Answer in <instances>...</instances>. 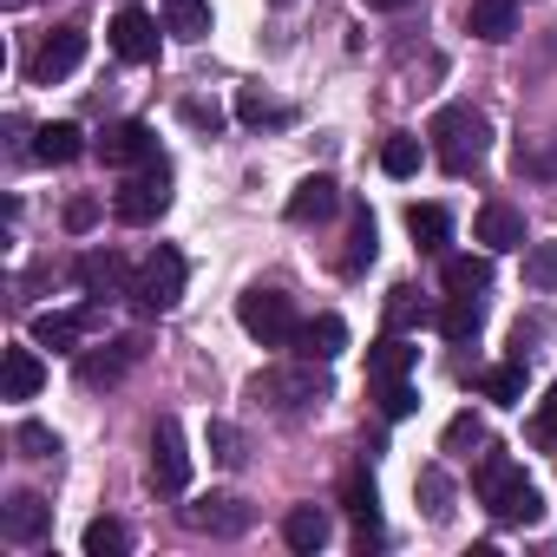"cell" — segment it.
Wrapping results in <instances>:
<instances>
[{
    "mask_svg": "<svg viewBox=\"0 0 557 557\" xmlns=\"http://www.w3.org/2000/svg\"><path fill=\"white\" fill-rule=\"evenodd\" d=\"M472 485H479V498H485V511H492L498 524H537V518H544L537 485H531L505 453H485L479 472H472Z\"/></svg>",
    "mask_w": 557,
    "mask_h": 557,
    "instance_id": "cell-1",
    "label": "cell"
},
{
    "mask_svg": "<svg viewBox=\"0 0 557 557\" xmlns=\"http://www.w3.org/2000/svg\"><path fill=\"white\" fill-rule=\"evenodd\" d=\"M426 138H433V158H440L453 177H466V171L485 158V145H492V119H485L479 106H440L433 125H426Z\"/></svg>",
    "mask_w": 557,
    "mask_h": 557,
    "instance_id": "cell-2",
    "label": "cell"
},
{
    "mask_svg": "<svg viewBox=\"0 0 557 557\" xmlns=\"http://www.w3.org/2000/svg\"><path fill=\"white\" fill-rule=\"evenodd\" d=\"M236 322H243V335L249 342H262V348H296V302L283 296V289H243L236 296Z\"/></svg>",
    "mask_w": 557,
    "mask_h": 557,
    "instance_id": "cell-3",
    "label": "cell"
},
{
    "mask_svg": "<svg viewBox=\"0 0 557 557\" xmlns=\"http://www.w3.org/2000/svg\"><path fill=\"white\" fill-rule=\"evenodd\" d=\"M249 394H256V400H269L275 413H309V407H322V400H329V381L315 374V361H302V368L256 374V381H249Z\"/></svg>",
    "mask_w": 557,
    "mask_h": 557,
    "instance_id": "cell-4",
    "label": "cell"
},
{
    "mask_svg": "<svg viewBox=\"0 0 557 557\" xmlns=\"http://www.w3.org/2000/svg\"><path fill=\"white\" fill-rule=\"evenodd\" d=\"M171 210V171L151 158V164H138L119 190H112V216L119 223H158Z\"/></svg>",
    "mask_w": 557,
    "mask_h": 557,
    "instance_id": "cell-5",
    "label": "cell"
},
{
    "mask_svg": "<svg viewBox=\"0 0 557 557\" xmlns=\"http://www.w3.org/2000/svg\"><path fill=\"white\" fill-rule=\"evenodd\" d=\"M132 296H138V309H145V315H171V309L184 302V256H177L171 243H158V249L145 256Z\"/></svg>",
    "mask_w": 557,
    "mask_h": 557,
    "instance_id": "cell-6",
    "label": "cell"
},
{
    "mask_svg": "<svg viewBox=\"0 0 557 557\" xmlns=\"http://www.w3.org/2000/svg\"><path fill=\"white\" fill-rule=\"evenodd\" d=\"M151 485L158 492H190V453H184V426L164 413L158 426H151Z\"/></svg>",
    "mask_w": 557,
    "mask_h": 557,
    "instance_id": "cell-7",
    "label": "cell"
},
{
    "mask_svg": "<svg viewBox=\"0 0 557 557\" xmlns=\"http://www.w3.org/2000/svg\"><path fill=\"white\" fill-rule=\"evenodd\" d=\"M79 60H86V27H53L27 73H34V86H60L66 73H79Z\"/></svg>",
    "mask_w": 557,
    "mask_h": 557,
    "instance_id": "cell-8",
    "label": "cell"
},
{
    "mask_svg": "<svg viewBox=\"0 0 557 557\" xmlns=\"http://www.w3.org/2000/svg\"><path fill=\"white\" fill-rule=\"evenodd\" d=\"M47 531H53V505H47L40 492H14L8 505H0V537H8V544L34 550Z\"/></svg>",
    "mask_w": 557,
    "mask_h": 557,
    "instance_id": "cell-9",
    "label": "cell"
},
{
    "mask_svg": "<svg viewBox=\"0 0 557 557\" xmlns=\"http://www.w3.org/2000/svg\"><path fill=\"white\" fill-rule=\"evenodd\" d=\"M99 158H106L112 171H132V164H151V158H158V138H151L145 119H119V125L99 132Z\"/></svg>",
    "mask_w": 557,
    "mask_h": 557,
    "instance_id": "cell-10",
    "label": "cell"
},
{
    "mask_svg": "<svg viewBox=\"0 0 557 557\" xmlns=\"http://www.w3.org/2000/svg\"><path fill=\"white\" fill-rule=\"evenodd\" d=\"M184 524H190V531H210V537H243V531L256 524V511H249L243 498H230V492H210V498L184 505Z\"/></svg>",
    "mask_w": 557,
    "mask_h": 557,
    "instance_id": "cell-11",
    "label": "cell"
},
{
    "mask_svg": "<svg viewBox=\"0 0 557 557\" xmlns=\"http://www.w3.org/2000/svg\"><path fill=\"white\" fill-rule=\"evenodd\" d=\"M138 361H145V342L138 335H119V342H106V355H86L79 361V381L86 387H119Z\"/></svg>",
    "mask_w": 557,
    "mask_h": 557,
    "instance_id": "cell-12",
    "label": "cell"
},
{
    "mask_svg": "<svg viewBox=\"0 0 557 557\" xmlns=\"http://www.w3.org/2000/svg\"><path fill=\"white\" fill-rule=\"evenodd\" d=\"M112 53H119L125 66L158 60V21H151V14H138V8H125V14L112 21Z\"/></svg>",
    "mask_w": 557,
    "mask_h": 557,
    "instance_id": "cell-13",
    "label": "cell"
},
{
    "mask_svg": "<svg viewBox=\"0 0 557 557\" xmlns=\"http://www.w3.org/2000/svg\"><path fill=\"white\" fill-rule=\"evenodd\" d=\"M132 283H138V275H132L112 249H92V256L79 262V289H86L92 302H106V296H132Z\"/></svg>",
    "mask_w": 557,
    "mask_h": 557,
    "instance_id": "cell-14",
    "label": "cell"
},
{
    "mask_svg": "<svg viewBox=\"0 0 557 557\" xmlns=\"http://www.w3.org/2000/svg\"><path fill=\"white\" fill-rule=\"evenodd\" d=\"M86 329H92L86 309H40V315H34V342H40V348H60V355H79Z\"/></svg>",
    "mask_w": 557,
    "mask_h": 557,
    "instance_id": "cell-15",
    "label": "cell"
},
{
    "mask_svg": "<svg viewBox=\"0 0 557 557\" xmlns=\"http://www.w3.org/2000/svg\"><path fill=\"white\" fill-rule=\"evenodd\" d=\"M342 210V184L335 177H302L296 190H289V223H322V216H335Z\"/></svg>",
    "mask_w": 557,
    "mask_h": 557,
    "instance_id": "cell-16",
    "label": "cell"
},
{
    "mask_svg": "<svg viewBox=\"0 0 557 557\" xmlns=\"http://www.w3.org/2000/svg\"><path fill=\"white\" fill-rule=\"evenodd\" d=\"M479 243H485L492 256L524 249V210H511V203H485V210H479Z\"/></svg>",
    "mask_w": 557,
    "mask_h": 557,
    "instance_id": "cell-17",
    "label": "cell"
},
{
    "mask_svg": "<svg viewBox=\"0 0 557 557\" xmlns=\"http://www.w3.org/2000/svg\"><path fill=\"white\" fill-rule=\"evenodd\" d=\"M342 348H348V322L342 315H315V322L296 329V355L302 361H335Z\"/></svg>",
    "mask_w": 557,
    "mask_h": 557,
    "instance_id": "cell-18",
    "label": "cell"
},
{
    "mask_svg": "<svg viewBox=\"0 0 557 557\" xmlns=\"http://www.w3.org/2000/svg\"><path fill=\"white\" fill-rule=\"evenodd\" d=\"M466 27L479 34V40H511L518 34V0H472V14H466Z\"/></svg>",
    "mask_w": 557,
    "mask_h": 557,
    "instance_id": "cell-19",
    "label": "cell"
},
{
    "mask_svg": "<svg viewBox=\"0 0 557 557\" xmlns=\"http://www.w3.org/2000/svg\"><path fill=\"white\" fill-rule=\"evenodd\" d=\"M283 537H289V550L315 557V550L329 544V511H322V505H296V511L283 518Z\"/></svg>",
    "mask_w": 557,
    "mask_h": 557,
    "instance_id": "cell-20",
    "label": "cell"
},
{
    "mask_svg": "<svg viewBox=\"0 0 557 557\" xmlns=\"http://www.w3.org/2000/svg\"><path fill=\"white\" fill-rule=\"evenodd\" d=\"M479 329H485V302H479V296H446V309H440V335L466 348Z\"/></svg>",
    "mask_w": 557,
    "mask_h": 557,
    "instance_id": "cell-21",
    "label": "cell"
},
{
    "mask_svg": "<svg viewBox=\"0 0 557 557\" xmlns=\"http://www.w3.org/2000/svg\"><path fill=\"white\" fill-rule=\"evenodd\" d=\"M8 400H34L40 387H47V368H40V355L34 348H8Z\"/></svg>",
    "mask_w": 557,
    "mask_h": 557,
    "instance_id": "cell-22",
    "label": "cell"
},
{
    "mask_svg": "<svg viewBox=\"0 0 557 557\" xmlns=\"http://www.w3.org/2000/svg\"><path fill=\"white\" fill-rule=\"evenodd\" d=\"M413 361H420V348H407V335H394V329H387V342L368 355V374H374V381H407V374H413Z\"/></svg>",
    "mask_w": 557,
    "mask_h": 557,
    "instance_id": "cell-23",
    "label": "cell"
},
{
    "mask_svg": "<svg viewBox=\"0 0 557 557\" xmlns=\"http://www.w3.org/2000/svg\"><path fill=\"white\" fill-rule=\"evenodd\" d=\"M236 119H243V125H275V132H283V125H296V106H283V99L243 86V92H236Z\"/></svg>",
    "mask_w": 557,
    "mask_h": 557,
    "instance_id": "cell-24",
    "label": "cell"
},
{
    "mask_svg": "<svg viewBox=\"0 0 557 557\" xmlns=\"http://www.w3.org/2000/svg\"><path fill=\"white\" fill-rule=\"evenodd\" d=\"M407 230H413V243H420L426 256H440L446 236H453V216H446L440 203H413V210H407Z\"/></svg>",
    "mask_w": 557,
    "mask_h": 557,
    "instance_id": "cell-25",
    "label": "cell"
},
{
    "mask_svg": "<svg viewBox=\"0 0 557 557\" xmlns=\"http://www.w3.org/2000/svg\"><path fill=\"white\" fill-rule=\"evenodd\" d=\"M164 34L203 40V34H210V0H164Z\"/></svg>",
    "mask_w": 557,
    "mask_h": 557,
    "instance_id": "cell-26",
    "label": "cell"
},
{
    "mask_svg": "<svg viewBox=\"0 0 557 557\" xmlns=\"http://www.w3.org/2000/svg\"><path fill=\"white\" fill-rule=\"evenodd\" d=\"M79 151H86V132H79V125H66V119H60V125H47V132H40V145H34V158H40V164H73Z\"/></svg>",
    "mask_w": 557,
    "mask_h": 557,
    "instance_id": "cell-27",
    "label": "cell"
},
{
    "mask_svg": "<svg viewBox=\"0 0 557 557\" xmlns=\"http://www.w3.org/2000/svg\"><path fill=\"white\" fill-rule=\"evenodd\" d=\"M381 249V230H374V210H355V230H348V256H342V275H361Z\"/></svg>",
    "mask_w": 557,
    "mask_h": 557,
    "instance_id": "cell-28",
    "label": "cell"
},
{
    "mask_svg": "<svg viewBox=\"0 0 557 557\" xmlns=\"http://www.w3.org/2000/svg\"><path fill=\"white\" fill-rule=\"evenodd\" d=\"M479 394L498 400V407H518V400H524V361H498V368H485V374H479Z\"/></svg>",
    "mask_w": 557,
    "mask_h": 557,
    "instance_id": "cell-29",
    "label": "cell"
},
{
    "mask_svg": "<svg viewBox=\"0 0 557 557\" xmlns=\"http://www.w3.org/2000/svg\"><path fill=\"white\" fill-rule=\"evenodd\" d=\"M485 283H492L485 256H446V296H479Z\"/></svg>",
    "mask_w": 557,
    "mask_h": 557,
    "instance_id": "cell-30",
    "label": "cell"
},
{
    "mask_svg": "<svg viewBox=\"0 0 557 557\" xmlns=\"http://www.w3.org/2000/svg\"><path fill=\"white\" fill-rule=\"evenodd\" d=\"M132 550V531L119 518H92L86 524V557H125Z\"/></svg>",
    "mask_w": 557,
    "mask_h": 557,
    "instance_id": "cell-31",
    "label": "cell"
},
{
    "mask_svg": "<svg viewBox=\"0 0 557 557\" xmlns=\"http://www.w3.org/2000/svg\"><path fill=\"white\" fill-rule=\"evenodd\" d=\"M210 459H216V466H230V472L249 459V446H243V433H236L230 420H210Z\"/></svg>",
    "mask_w": 557,
    "mask_h": 557,
    "instance_id": "cell-32",
    "label": "cell"
},
{
    "mask_svg": "<svg viewBox=\"0 0 557 557\" xmlns=\"http://www.w3.org/2000/svg\"><path fill=\"white\" fill-rule=\"evenodd\" d=\"M381 171L387 177H413L420 171V138H387L381 145Z\"/></svg>",
    "mask_w": 557,
    "mask_h": 557,
    "instance_id": "cell-33",
    "label": "cell"
},
{
    "mask_svg": "<svg viewBox=\"0 0 557 557\" xmlns=\"http://www.w3.org/2000/svg\"><path fill=\"white\" fill-rule=\"evenodd\" d=\"M14 446H21L27 459H53V453H60L53 426H40V420H21V426H14Z\"/></svg>",
    "mask_w": 557,
    "mask_h": 557,
    "instance_id": "cell-34",
    "label": "cell"
},
{
    "mask_svg": "<svg viewBox=\"0 0 557 557\" xmlns=\"http://www.w3.org/2000/svg\"><path fill=\"white\" fill-rule=\"evenodd\" d=\"M524 275H531V289H557V243H537L524 256Z\"/></svg>",
    "mask_w": 557,
    "mask_h": 557,
    "instance_id": "cell-35",
    "label": "cell"
},
{
    "mask_svg": "<svg viewBox=\"0 0 557 557\" xmlns=\"http://www.w3.org/2000/svg\"><path fill=\"white\" fill-rule=\"evenodd\" d=\"M420 315H426V309H420V296H413V289H394V296H387V329H394V335H400V329H413Z\"/></svg>",
    "mask_w": 557,
    "mask_h": 557,
    "instance_id": "cell-36",
    "label": "cell"
},
{
    "mask_svg": "<svg viewBox=\"0 0 557 557\" xmlns=\"http://www.w3.org/2000/svg\"><path fill=\"white\" fill-rule=\"evenodd\" d=\"M413 407H420V394H413L407 381H381V413H387V420H407Z\"/></svg>",
    "mask_w": 557,
    "mask_h": 557,
    "instance_id": "cell-37",
    "label": "cell"
},
{
    "mask_svg": "<svg viewBox=\"0 0 557 557\" xmlns=\"http://www.w3.org/2000/svg\"><path fill=\"white\" fill-rule=\"evenodd\" d=\"M524 433H531V446H557V387L544 394V407L531 413V426H524Z\"/></svg>",
    "mask_w": 557,
    "mask_h": 557,
    "instance_id": "cell-38",
    "label": "cell"
},
{
    "mask_svg": "<svg viewBox=\"0 0 557 557\" xmlns=\"http://www.w3.org/2000/svg\"><path fill=\"white\" fill-rule=\"evenodd\" d=\"M420 498H426V511H433V518H446V511H453V505H446V472H440V466H426V472H420Z\"/></svg>",
    "mask_w": 557,
    "mask_h": 557,
    "instance_id": "cell-39",
    "label": "cell"
},
{
    "mask_svg": "<svg viewBox=\"0 0 557 557\" xmlns=\"http://www.w3.org/2000/svg\"><path fill=\"white\" fill-rule=\"evenodd\" d=\"M524 177H557V138H544V151H518Z\"/></svg>",
    "mask_w": 557,
    "mask_h": 557,
    "instance_id": "cell-40",
    "label": "cell"
},
{
    "mask_svg": "<svg viewBox=\"0 0 557 557\" xmlns=\"http://www.w3.org/2000/svg\"><path fill=\"white\" fill-rule=\"evenodd\" d=\"M374 14H400V8H413V0H368Z\"/></svg>",
    "mask_w": 557,
    "mask_h": 557,
    "instance_id": "cell-41",
    "label": "cell"
},
{
    "mask_svg": "<svg viewBox=\"0 0 557 557\" xmlns=\"http://www.w3.org/2000/svg\"><path fill=\"white\" fill-rule=\"evenodd\" d=\"M8 8H27V0H8Z\"/></svg>",
    "mask_w": 557,
    "mask_h": 557,
    "instance_id": "cell-42",
    "label": "cell"
},
{
    "mask_svg": "<svg viewBox=\"0 0 557 557\" xmlns=\"http://www.w3.org/2000/svg\"><path fill=\"white\" fill-rule=\"evenodd\" d=\"M275 8H289V0H275Z\"/></svg>",
    "mask_w": 557,
    "mask_h": 557,
    "instance_id": "cell-43",
    "label": "cell"
}]
</instances>
